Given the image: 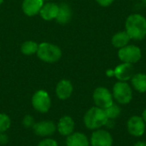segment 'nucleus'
<instances>
[{
  "mask_svg": "<svg viewBox=\"0 0 146 146\" xmlns=\"http://www.w3.org/2000/svg\"><path fill=\"white\" fill-rule=\"evenodd\" d=\"M23 124L26 127H30L33 126V118L30 115H27L25 116V118L23 119Z\"/></svg>",
  "mask_w": 146,
  "mask_h": 146,
  "instance_id": "nucleus-24",
  "label": "nucleus"
},
{
  "mask_svg": "<svg viewBox=\"0 0 146 146\" xmlns=\"http://www.w3.org/2000/svg\"><path fill=\"white\" fill-rule=\"evenodd\" d=\"M109 119L105 110L97 106L91 108L84 115V123L90 130H98L106 126Z\"/></svg>",
  "mask_w": 146,
  "mask_h": 146,
  "instance_id": "nucleus-2",
  "label": "nucleus"
},
{
  "mask_svg": "<svg viewBox=\"0 0 146 146\" xmlns=\"http://www.w3.org/2000/svg\"><path fill=\"white\" fill-rule=\"evenodd\" d=\"M92 98L95 105L103 110H106L114 103L112 92H110L109 89L104 86H99L96 88L93 92Z\"/></svg>",
  "mask_w": 146,
  "mask_h": 146,
  "instance_id": "nucleus-6",
  "label": "nucleus"
},
{
  "mask_svg": "<svg viewBox=\"0 0 146 146\" xmlns=\"http://www.w3.org/2000/svg\"><path fill=\"white\" fill-rule=\"evenodd\" d=\"M131 84L133 89L138 92H146V74L143 73L134 74L131 79Z\"/></svg>",
  "mask_w": 146,
  "mask_h": 146,
  "instance_id": "nucleus-18",
  "label": "nucleus"
},
{
  "mask_svg": "<svg viewBox=\"0 0 146 146\" xmlns=\"http://www.w3.org/2000/svg\"><path fill=\"white\" fill-rule=\"evenodd\" d=\"M96 1L99 5L103 7H108L114 2V0H96Z\"/></svg>",
  "mask_w": 146,
  "mask_h": 146,
  "instance_id": "nucleus-25",
  "label": "nucleus"
},
{
  "mask_svg": "<svg viewBox=\"0 0 146 146\" xmlns=\"http://www.w3.org/2000/svg\"><path fill=\"white\" fill-rule=\"evenodd\" d=\"M141 50L137 45L127 44L121 49L118 51V57L122 62L127 63H136L141 58Z\"/></svg>",
  "mask_w": 146,
  "mask_h": 146,
  "instance_id": "nucleus-5",
  "label": "nucleus"
},
{
  "mask_svg": "<svg viewBox=\"0 0 146 146\" xmlns=\"http://www.w3.org/2000/svg\"><path fill=\"white\" fill-rule=\"evenodd\" d=\"M145 122L142 119L141 116L133 115L131 116L127 123V132L130 135L139 138L144 135L145 133Z\"/></svg>",
  "mask_w": 146,
  "mask_h": 146,
  "instance_id": "nucleus-8",
  "label": "nucleus"
},
{
  "mask_svg": "<svg viewBox=\"0 0 146 146\" xmlns=\"http://www.w3.org/2000/svg\"><path fill=\"white\" fill-rule=\"evenodd\" d=\"M56 92L57 97L60 99H62V100L68 99V98H70V96L72 95V92H73L72 83L68 80H61L56 86Z\"/></svg>",
  "mask_w": 146,
  "mask_h": 146,
  "instance_id": "nucleus-14",
  "label": "nucleus"
},
{
  "mask_svg": "<svg viewBox=\"0 0 146 146\" xmlns=\"http://www.w3.org/2000/svg\"><path fill=\"white\" fill-rule=\"evenodd\" d=\"M56 125L52 121H39L34 123L33 129L38 136L46 137L52 135L56 131Z\"/></svg>",
  "mask_w": 146,
  "mask_h": 146,
  "instance_id": "nucleus-11",
  "label": "nucleus"
},
{
  "mask_svg": "<svg viewBox=\"0 0 146 146\" xmlns=\"http://www.w3.org/2000/svg\"><path fill=\"white\" fill-rule=\"evenodd\" d=\"M57 130L61 135L69 136L74 133V121L70 116H63L60 119Z\"/></svg>",
  "mask_w": 146,
  "mask_h": 146,
  "instance_id": "nucleus-13",
  "label": "nucleus"
},
{
  "mask_svg": "<svg viewBox=\"0 0 146 146\" xmlns=\"http://www.w3.org/2000/svg\"><path fill=\"white\" fill-rule=\"evenodd\" d=\"M44 5V0H24L22 10L27 16H33L39 13Z\"/></svg>",
  "mask_w": 146,
  "mask_h": 146,
  "instance_id": "nucleus-12",
  "label": "nucleus"
},
{
  "mask_svg": "<svg viewBox=\"0 0 146 146\" xmlns=\"http://www.w3.org/2000/svg\"><path fill=\"white\" fill-rule=\"evenodd\" d=\"M38 48V44L34 41H26L21 44V50L24 55L31 56L34 53H37Z\"/></svg>",
  "mask_w": 146,
  "mask_h": 146,
  "instance_id": "nucleus-20",
  "label": "nucleus"
},
{
  "mask_svg": "<svg viewBox=\"0 0 146 146\" xmlns=\"http://www.w3.org/2000/svg\"><path fill=\"white\" fill-rule=\"evenodd\" d=\"M141 117H142V119L144 120V121L145 122L146 124V109L143 111V113H142V115H141Z\"/></svg>",
  "mask_w": 146,
  "mask_h": 146,
  "instance_id": "nucleus-27",
  "label": "nucleus"
},
{
  "mask_svg": "<svg viewBox=\"0 0 146 146\" xmlns=\"http://www.w3.org/2000/svg\"><path fill=\"white\" fill-rule=\"evenodd\" d=\"M113 98L118 104H128L133 99V89L128 83L118 81L113 86Z\"/></svg>",
  "mask_w": 146,
  "mask_h": 146,
  "instance_id": "nucleus-4",
  "label": "nucleus"
},
{
  "mask_svg": "<svg viewBox=\"0 0 146 146\" xmlns=\"http://www.w3.org/2000/svg\"><path fill=\"white\" fill-rule=\"evenodd\" d=\"M130 39H131V38L129 37L126 31H122V32L116 33L112 37L111 43H112L113 46H115V48L121 49V48L127 45L128 43L130 42Z\"/></svg>",
  "mask_w": 146,
  "mask_h": 146,
  "instance_id": "nucleus-19",
  "label": "nucleus"
},
{
  "mask_svg": "<svg viewBox=\"0 0 146 146\" xmlns=\"http://www.w3.org/2000/svg\"><path fill=\"white\" fill-rule=\"evenodd\" d=\"M104 110H105L106 115L109 120H115L116 118H118L120 116L121 112V109L120 105L118 104H115V103H113L109 108H107Z\"/></svg>",
  "mask_w": 146,
  "mask_h": 146,
  "instance_id": "nucleus-21",
  "label": "nucleus"
},
{
  "mask_svg": "<svg viewBox=\"0 0 146 146\" xmlns=\"http://www.w3.org/2000/svg\"><path fill=\"white\" fill-rule=\"evenodd\" d=\"M114 75L119 81H125L131 80L134 75V68L132 63L123 62L118 65L114 70Z\"/></svg>",
  "mask_w": 146,
  "mask_h": 146,
  "instance_id": "nucleus-10",
  "label": "nucleus"
},
{
  "mask_svg": "<svg viewBox=\"0 0 146 146\" xmlns=\"http://www.w3.org/2000/svg\"><path fill=\"white\" fill-rule=\"evenodd\" d=\"M37 55L43 62L52 63L60 60L62 57V50L57 45L44 42L38 44Z\"/></svg>",
  "mask_w": 146,
  "mask_h": 146,
  "instance_id": "nucleus-3",
  "label": "nucleus"
},
{
  "mask_svg": "<svg viewBox=\"0 0 146 146\" xmlns=\"http://www.w3.org/2000/svg\"><path fill=\"white\" fill-rule=\"evenodd\" d=\"M58 9L59 6L57 4L54 3H48L43 5V7L39 11V14L44 20L51 21L56 18L58 14Z\"/></svg>",
  "mask_w": 146,
  "mask_h": 146,
  "instance_id": "nucleus-15",
  "label": "nucleus"
},
{
  "mask_svg": "<svg viewBox=\"0 0 146 146\" xmlns=\"http://www.w3.org/2000/svg\"><path fill=\"white\" fill-rule=\"evenodd\" d=\"M38 146H58L57 143L51 139H45L44 140H42L41 142H39Z\"/></svg>",
  "mask_w": 146,
  "mask_h": 146,
  "instance_id": "nucleus-23",
  "label": "nucleus"
},
{
  "mask_svg": "<svg viewBox=\"0 0 146 146\" xmlns=\"http://www.w3.org/2000/svg\"><path fill=\"white\" fill-rule=\"evenodd\" d=\"M3 0H0V5L2 4V3H3Z\"/></svg>",
  "mask_w": 146,
  "mask_h": 146,
  "instance_id": "nucleus-29",
  "label": "nucleus"
},
{
  "mask_svg": "<svg viewBox=\"0 0 146 146\" xmlns=\"http://www.w3.org/2000/svg\"><path fill=\"white\" fill-rule=\"evenodd\" d=\"M58 6V14L56 18V21L60 24H66L69 22L72 18V10L69 5L65 3H62Z\"/></svg>",
  "mask_w": 146,
  "mask_h": 146,
  "instance_id": "nucleus-17",
  "label": "nucleus"
},
{
  "mask_svg": "<svg viewBox=\"0 0 146 146\" xmlns=\"http://www.w3.org/2000/svg\"><path fill=\"white\" fill-rule=\"evenodd\" d=\"M125 27L131 39L141 40L146 37V18L139 14L130 15L127 18Z\"/></svg>",
  "mask_w": 146,
  "mask_h": 146,
  "instance_id": "nucleus-1",
  "label": "nucleus"
},
{
  "mask_svg": "<svg viewBox=\"0 0 146 146\" xmlns=\"http://www.w3.org/2000/svg\"><path fill=\"white\" fill-rule=\"evenodd\" d=\"M133 146H146V142L144 141H138L134 144Z\"/></svg>",
  "mask_w": 146,
  "mask_h": 146,
  "instance_id": "nucleus-26",
  "label": "nucleus"
},
{
  "mask_svg": "<svg viewBox=\"0 0 146 146\" xmlns=\"http://www.w3.org/2000/svg\"><path fill=\"white\" fill-rule=\"evenodd\" d=\"M67 146H90L88 138L82 133H73L66 140Z\"/></svg>",
  "mask_w": 146,
  "mask_h": 146,
  "instance_id": "nucleus-16",
  "label": "nucleus"
},
{
  "mask_svg": "<svg viewBox=\"0 0 146 146\" xmlns=\"http://www.w3.org/2000/svg\"><path fill=\"white\" fill-rule=\"evenodd\" d=\"M10 127V119L5 114H0V133L7 131Z\"/></svg>",
  "mask_w": 146,
  "mask_h": 146,
  "instance_id": "nucleus-22",
  "label": "nucleus"
},
{
  "mask_svg": "<svg viewBox=\"0 0 146 146\" xmlns=\"http://www.w3.org/2000/svg\"><path fill=\"white\" fill-rule=\"evenodd\" d=\"M90 145L92 146H113V137L110 132L100 128L92 133Z\"/></svg>",
  "mask_w": 146,
  "mask_h": 146,
  "instance_id": "nucleus-9",
  "label": "nucleus"
},
{
  "mask_svg": "<svg viewBox=\"0 0 146 146\" xmlns=\"http://www.w3.org/2000/svg\"><path fill=\"white\" fill-rule=\"evenodd\" d=\"M32 104L36 110L42 113L47 112L50 107V98L49 94L43 90L38 91L33 96Z\"/></svg>",
  "mask_w": 146,
  "mask_h": 146,
  "instance_id": "nucleus-7",
  "label": "nucleus"
},
{
  "mask_svg": "<svg viewBox=\"0 0 146 146\" xmlns=\"http://www.w3.org/2000/svg\"><path fill=\"white\" fill-rule=\"evenodd\" d=\"M142 3H144L145 6H146V0H142Z\"/></svg>",
  "mask_w": 146,
  "mask_h": 146,
  "instance_id": "nucleus-28",
  "label": "nucleus"
}]
</instances>
